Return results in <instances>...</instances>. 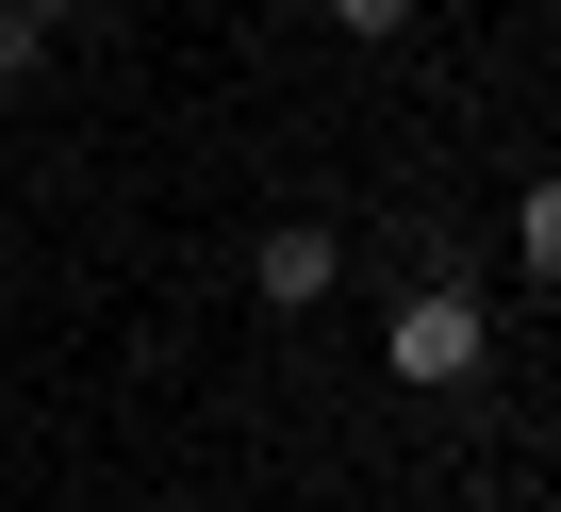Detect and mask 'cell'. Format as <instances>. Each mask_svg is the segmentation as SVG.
Instances as JSON below:
<instances>
[{"instance_id":"1","label":"cell","mask_w":561,"mask_h":512,"mask_svg":"<svg viewBox=\"0 0 561 512\" xmlns=\"http://www.w3.org/2000/svg\"><path fill=\"white\" fill-rule=\"evenodd\" d=\"M380 380H397V397H479V380H495V315H479V282H413V298L380 315Z\"/></svg>"},{"instance_id":"2","label":"cell","mask_w":561,"mask_h":512,"mask_svg":"<svg viewBox=\"0 0 561 512\" xmlns=\"http://www.w3.org/2000/svg\"><path fill=\"white\" fill-rule=\"evenodd\" d=\"M248 298H264V315H331V298H347V231H331V215H264V231H248Z\"/></svg>"},{"instance_id":"3","label":"cell","mask_w":561,"mask_h":512,"mask_svg":"<svg viewBox=\"0 0 561 512\" xmlns=\"http://www.w3.org/2000/svg\"><path fill=\"white\" fill-rule=\"evenodd\" d=\"M512 265H528V282H561V166L512 198Z\"/></svg>"},{"instance_id":"4","label":"cell","mask_w":561,"mask_h":512,"mask_svg":"<svg viewBox=\"0 0 561 512\" xmlns=\"http://www.w3.org/2000/svg\"><path fill=\"white\" fill-rule=\"evenodd\" d=\"M314 18H331V34H347V50H397V34H413V18H430V0H314Z\"/></svg>"},{"instance_id":"5","label":"cell","mask_w":561,"mask_h":512,"mask_svg":"<svg viewBox=\"0 0 561 512\" xmlns=\"http://www.w3.org/2000/svg\"><path fill=\"white\" fill-rule=\"evenodd\" d=\"M34 83H50V34H34V18H0V100H34Z\"/></svg>"},{"instance_id":"6","label":"cell","mask_w":561,"mask_h":512,"mask_svg":"<svg viewBox=\"0 0 561 512\" xmlns=\"http://www.w3.org/2000/svg\"><path fill=\"white\" fill-rule=\"evenodd\" d=\"M0 18H34V34H83V18H100V0H0Z\"/></svg>"}]
</instances>
